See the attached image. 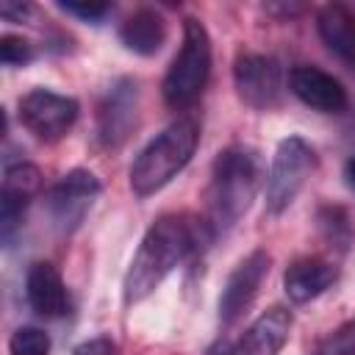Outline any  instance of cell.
I'll list each match as a JSON object with an SVG mask.
<instances>
[{"instance_id":"1","label":"cell","mask_w":355,"mask_h":355,"mask_svg":"<svg viewBox=\"0 0 355 355\" xmlns=\"http://www.w3.org/2000/svg\"><path fill=\"white\" fill-rule=\"evenodd\" d=\"M200 241H214L205 219H189L183 214H161L147 233L125 272L122 297L125 305L147 300L197 247Z\"/></svg>"},{"instance_id":"2","label":"cell","mask_w":355,"mask_h":355,"mask_svg":"<svg viewBox=\"0 0 355 355\" xmlns=\"http://www.w3.org/2000/svg\"><path fill=\"white\" fill-rule=\"evenodd\" d=\"M263 178L261 153L250 144L225 147L211 166L205 191V225L216 236L227 233L252 205Z\"/></svg>"},{"instance_id":"3","label":"cell","mask_w":355,"mask_h":355,"mask_svg":"<svg viewBox=\"0 0 355 355\" xmlns=\"http://www.w3.org/2000/svg\"><path fill=\"white\" fill-rule=\"evenodd\" d=\"M200 144V119L183 114L169 122L155 139H150L130 164V189L136 197H150L172 183L194 158Z\"/></svg>"},{"instance_id":"4","label":"cell","mask_w":355,"mask_h":355,"mask_svg":"<svg viewBox=\"0 0 355 355\" xmlns=\"http://www.w3.org/2000/svg\"><path fill=\"white\" fill-rule=\"evenodd\" d=\"M211 78V36L208 28L197 17L183 19V42L180 50L175 53L164 83L161 94L164 103L175 111H183L200 100Z\"/></svg>"},{"instance_id":"5","label":"cell","mask_w":355,"mask_h":355,"mask_svg":"<svg viewBox=\"0 0 355 355\" xmlns=\"http://www.w3.org/2000/svg\"><path fill=\"white\" fill-rule=\"evenodd\" d=\"M313 164H316L313 147L302 136H286L277 144L263 186V205L269 216L283 214L297 200V194L302 191L305 180L313 172Z\"/></svg>"},{"instance_id":"6","label":"cell","mask_w":355,"mask_h":355,"mask_svg":"<svg viewBox=\"0 0 355 355\" xmlns=\"http://www.w3.org/2000/svg\"><path fill=\"white\" fill-rule=\"evenodd\" d=\"M233 86L244 105L255 111L277 108L283 100V69L275 55L241 50L233 61Z\"/></svg>"},{"instance_id":"7","label":"cell","mask_w":355,"mask_h":355,"mask_svg":"<svg viewBox=\"0 0 355 355\" xmlns=\"http://www.w3.org/2000/svg\"><path fill=\"white\" fill-rule=\"evenodd\" d=\"M78 100L69 94H58L53 89H31L19 97V122L39 141H58L69 133L78 119Z\"/></svg>"},{"instance_id":"8","label":"cell","mask_w":355,"mask_h":355,"mask_svg":"<svg viewBox=\"0 0 355 355\" xmlns=\"http://www.w3.org/2000/svg\"><path fill=\"white\" fill-rule=\"evenodd\" d=\"M97 194H100V180L94 172L80 169V166L64 172L47 191V211H50L53 225L61 233L78 230L92 202L97 200Z\"/></svg>"},{"instance_id":"9","label":"cell","mask_w":355,"mask_h":355,"mask_svg":"<svg viewBox=\"0 0 355 355\" xmlns=\"http://www.w3.org/2000/svg\"><path fill=\"white\" fill-rule=\"evenodd\" d=\"M139 122V83L116 78L97 105V141L105 150L122 147Z\"/></svg>"},{"instance_id":"10","label":"cell","mask_w":355,"mask_h":355,"mask_svg":"<svg viewBox=\"0 0 355 355\" xmlns=\"http://www.w3.org/2000/svg\"><path fill=\"white\" fill-rule=\"evenodd\" d=\"M269 263H272V255L266 250H252L233 266V272L227 275V280L222 286V294H219V322H222V327L236 324L250 311V305L255 302V297L261 291V283L269 275Z\"/></svg>"},{"instance_id":"11","label":"cell","mask_w":355,"mask_h":355,"mask_svg":"<svg viewBox=\"0 0 355 355\" xmlns=\"http://www.w3.org/2000/svg\"><path fill=\"white\" fill-rule=\"evenodd\" d=\"M42 189V172L33 164H6L3 172V189H0V239L3 244H11L14 233L22 225V216Z\"/></svg>"},{"instance_id":"12","label":"cell","mask_w":355,"mask_h":355,"mask_svg":"<svg viewBox=\"0 0 355 355\" xmlns=\"http://www.w3.org/2000/svg\"><path fill=\"white\" fill-rule=\"evenodd\" d=\"M288 89L300 103H305L308 108H313L319 114H341L349 105L344 83L336 75H330L313 64L294 67L288 72Z\"/></svg>"},{"instance_id":"13","label":"cell","mask_w":355,"mask_h":355,"mask_svg":"<svg viewBox=\"0 0 355 355\" xmlns=\"http://www.w3.org/2000/svg\"><path fill=\"white\" fill-rule=\"evenodd\" d=\"M291 311L283 305L266 308L227 349V355H277L291 336Z\"/></svg>"},{"instance_id":"14","label":"cell","mask_w":355,"mask_h":355,"mask_svg":"<svg viewBox=\"0 0 355 355\" xmlns=\"http://www.w3.org/2000/svg\"><path fill=\"white\" fill-rule=\"evenodd\" d=\"M25 297L28 305L42 316V319H61L69 311V294L61 272L47 263L36 261L28 275H25Z\"/></svg>"},{"instance_id":"15","label":"cell","mask_w":355,"mask_h":355,"mask_svg":"<svg viewBox=\"0 0 355 355\" xmlns=\"http://www.w3.org/2000/svg\"><path fill=\"white\" fill-rule=\"evenodd\" d=\"M338 280L336 263L324 258H300L283 275V291L294 305L311 302Z\"/></svg>"},{"instance_id":"16","label":"cell","mask_w":355,"mask_h":355,"mask_svg":"<svg viewBox=\"0 0 355 355\" xmlns=\"http://www.w3.org/2000/svg\"><path fill=\"white\" fill-rule=\"evenodd\" d=\"M316 31L327 50L355 72V14L341 3H327L316 14Z\"/></svg>"},{"instance_id":"17","label":"cell","mask_w":355,"mask_h":355,"mask_svg":"<svg viewBox=\"0 0 355 355\" xmlns=\"http://www.w3.org/2000/svg\"><path fill=\"white\" fill-rule=\"evenodd\" d=\"M119 42L136 55H155L166 42V22L155 8H136L119 25Z\"/></svg>"},{"instance_id":"18","label":"cell","mask_w":355,"mask_h":355,"mask_svg":"<svg viewBox=\"0 0 355 355\" xmlns=\"http://www.w3.org/2000/svg\"><path fill=\"white\" fill-rule=\"evenodd\" d=\"M316 225H319V233L322 239L336 247V250H347L349 241H352V225H349V216L341 205H322L319 214H316Z\"/></svg>"},{"instance_id":"19","label":"cell","mask_w":355,"mask_h":355,"mask_svg":"<svg viewBox=\"0 0 355 355\" xmlns=\"http://www.w3.org/2000/svg\"><path fill=\"white\" fill-rule=\"evenodd\" d=\"M50 336L42 327H17L8 338V355H50Z\"/></svg>"},{"instance_id":"20","label":"cell","mask_w":355,"mask_h":355,"mask_svg":"<svg viewBox=\"0 0 355 355\" xmlns=\"http://www.w3.org/2000/svg\"><path fill=\"white\" fill-rule=\"evenodd\" d=\"M313 355H355V319L344 322L341 327H336L319 347Z\"/></svg>"},{"instance_id":"21","label":"cell","mask_w":355,"mask_h":355,"mask_svg":"<svg viewBox=\"0 0 355 355\" xmlns=\"http://www.w3.org/2000/svg\"><path fill=\"white\" fill-rule=\"evenodd\" d=\"M31 58H33V47H31L28 39L11 36V33L0 36V61H3L6 67H22V64H28Z\"/></svg>"},{"instance_id":"22","label":"cell","mask_w":355,"mask_h":355,"mask_svg":"<svg viewBox=\"0 0 355 355\" xmlns=\"http://www.w3.org/2000/svg\"><path fill=\"white\" fill-rule=\"evenodd\" d=\"M67 14H72V17H80V19H86V22H100L108 11H111V6L108 3H75V0H64V3H58Z\"/></svg>"},{"instance_id":"23","label":"cell","mask_w":355,"mask_h":355,"mask_svg":"<svg viewBox=\"0 0 355 355\" xmlns=\"http://www.w3.org/2000/svg\"><path fill=\"white\" fill-rule=\"evenodd\" d=\"M28 14H31V3H14V0L0 3V17L6 22H22Z\"/></svg>"},{"instance_id":"24","label":"cell","mask_w":355,"mask_h":355,"mask_svg":"<svg viewBox=\"0 0 355 355\" xmlns=\"http://www.w3.org/2000/svg\"><path fill=\"white\" fill-rule=\"evenodd\" d=\"M75 355H114V344L108 338H92L75 347Z\"/></svg>"},{"instance_id":"25","label":"cell","mask_w":355,"mask_h":355,"mask_svg":"<svg viewBox=\"0 0 355 355\" xmlns=\"http://www.w3.org/2000/svg\"><path fill=\"white\" fill-rule=\"evenodd\" d=\"M344 178H347V186H349V189H355V155L344 164Z\"/></svg>"}]
</instances>
